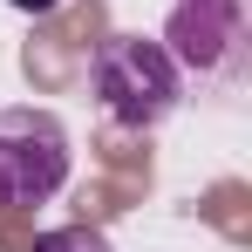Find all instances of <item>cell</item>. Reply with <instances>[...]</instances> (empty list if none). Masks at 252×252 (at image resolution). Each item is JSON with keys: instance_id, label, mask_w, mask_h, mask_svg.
Listing matches in <instances>:
<instances>
[{"instance_id": "277c9868", "label": "cell", "mask_w": 252, "mask_h": 252, "mask_svg": "<svg viewBox=\"0 0 252 252\" xmlns=\"http://www.w3.org/2000/svg\"><path fill=\"white\" fill-rule=\"evenodd\" d=\"M34 252H109V239L89 232V225H55V232L34 239Z\"/></svg>"}, {"instance_id": "7a4b0ae2", "label": "cell", "mask_w": 252, "mask_h": 252, "mask_svg": "<svg viewBox=\"0 0 252 252\" xmlns=\"http://www.w3.org/2000/svg\"><path fill=\"white\" fill-rule=\"evenodd\" d=\"M68 184V129L55 109H0V211L48 205Z\"/></svg>"}, {"instance_id": "5b68a950", "label": "cell", "mask_w": 252, "mask_h": 252, "mask_svg": "<svg viewBox=\"0 0 252 252\" xmlns=\"http://www.w3.org/2000/svg\"><path fill=\"white\" fill-rule=\"evenodd\" d=\"M7 7H21V14H48V7H62V0H7Z\"/></svg>"}, {"instance_id": "6da1fadb", "label": "cell", "mask_w": 252, "mask_h": 252, "mask_svg": "<svg viewBox=\"0 0 252 252\" xmlns=\"http://www.w3.org/2000/svg\"><path fill=\"white\" fill-rule=\"evenodd\" d=\"M89 89L123 129H157L184 102V68L150 34H109L89 62Z\"/></svg>"}, {"instance_id": "3957f363", "label": "cell", "mask_w": 252, "mask_h": 252, "mask_svg": "<svg viewBox=\"0 0 252 252\" xmlns=\"http://www.w3.org/2000/svg\"><path fill=\"white\" fill-rule=\"evenodd\" d=\"M239 41H246V7H239V0H177V7H170L164 48H170L177 68L218 75V68H232Z\"/></svg>"}]
</instances>
